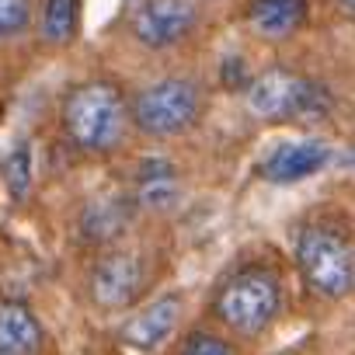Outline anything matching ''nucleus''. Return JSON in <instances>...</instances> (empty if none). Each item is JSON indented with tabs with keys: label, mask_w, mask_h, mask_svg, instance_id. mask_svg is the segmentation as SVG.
Returning <instances> with one entry per match:
<instances>
[{
	"label": "nucleus",
	"mask_w": 355,
	"mask_h": 355,
	"mask_svg": "<svg viewBox=\"0 0 355 355\" xmlns=\"http://www.w3.org/2000/svg\"><path fill=\"white\" fill-rule=\"evenodd\" d=\"M296 265L310 293L345 300L355 286V251L348 234L331 220H313L296 237Z\"/></svg>",
	"instance_id": "nucleus-3"
},
{
	"label": "nucleus",
	"mask_w": 355,
	"mask_h": 355,
	"mask_svg": "<svg viewBox=\"0 0 355 355\" xmlns=\"http://www.w3.org/2000/svg\"><path fill=\"white\" fill-rule=\"evenodd\" d=\"M60 125L73 150L112 153L129 132V101L112 80H84L67 91L60 105Z\"/></svg>",
	"instance_id": "nucleus-1"
},
{
	"label": "nucleus",
	"mask_w": 355,
	"mask_h": 355,
	"mask_svg": "<svg viewBox=\"0 0 355 355\" xmlns=\"http://www.w3.org/2000/svg\"><path fill=\"white\" fill-rule=\"evenodd\" d=\"M150 286V265L139 251L125 248H108L91 275H87V296L101 313H122L139 303V296Z\"/></svg>",
	"instance_id": "nucleus-6"
},
{
	"label": "nucleus",
	"mask_w": 355,
	"mask_h": 355,
	"mask_svg": "<svg viewBox=\"0 0 355 355\" xmlns=\"http://www.w3.org/2000/svg\"><path fill=\"white\" fill-rule=\"evenodd\" d=\"M338 4H341V11H345V15H352V8H355V0H338Z\"/></svg>",
	"instance_id": "nucleus-18"
},
{
	"label": "nucleus",
	"mask_w": 355,
	"mask_h": 355,
	"mask_svg": "<svg viewBox=\"0 0 355 355\" xmlns=\"http://www.w3.org/2000/svg\"><path fill=\"white\" fill-rule=\"evenodd\" d=\"M182 313H185V300L182 293H164V296H153L150 303L143 306H132V313L122 320L119 327V341L136 348V352H153L160 348L174 331L182 324Z\"/></svg>",
	"instance_id": "nucleus-8"
},
{
	"label": "nucleus",
	"mask_w": 355,
	"mask_h": 355,
	"mask_svg": "<svg viewBox=\"0 0 355 355\" xmlns=\"http://www.w3.org/2000/svg\"><path fill=\"white\" fill-rule=\"evenodd\" d=\"M132 213H136V206H132L129 196L91 199V202L84 206V213H80V230H84V237L94 241V244H112V241H119V237L129 230Z\"/></svg>",
	"instance_id": "nucleus-13"
},
{
	"label": "nucleus",
	"mask_w": 355,
	"mask_h": 355,
	"mask_svg": "<svg viewBox=\"0 0 355 355\" xmlns=\"http://www.w3.org/2000/svg\"><path fill=\"white\" fill-rule=\"evenodd\" d=\"M4 185L11 192V199H25L32 189V146L18 143L8 157H4Z\"/></svg>",
	"instance_id": "nucleus-15"
},
{
	"label": "nucleus",
	"mask_w": 355,
	"mask_h": 355,
	"mask_svg": "<svg viewBox=\"0 0 355 355\" xmlns=\"http://www.w3.org/2000/svg\"><path fill=\"white\" fill-rule=\"evenodd\" d=\"M331 160H334V146L327 139H296L268 153V160L261 164V178L272 185H296L320 174Z\"/></svg>",
	"instance_id": "nucleus-10"
},
{
	"label": "nucleus",
	"mask_w": 355,
	"mask_h": 355,
	"mask_svg": "<svg viewBox=\"0 0 355 355\" xmlns=\"http://www.w3.org/2000/svg\"><path fill=\"white\" fill-rule=\"evenodd\" d=\"M199 28V4L196 0H139L129 32L143 49L164 53L182 46Z\"/></svg>",
	"instance_id": "nucleus-7"
},
{
	"label": "nucleus",
	"mask_w": 355,
	"mask_h": 355,
	"mask_svg": "<svg viewBox=\"0 0 355 355\" xmlns=\"http://www.w3.org/2000/svg\"><path fill=\"white\" fill-rule=\"evenodd\" d=\"M32 25V0H0V39H18Z\"/></svg>",
	"instance_id": "nucleus-16"
},
{
	"label": "nucleus",
	"mask_w": 355,
	"mask_h": 355,
	"mask_svg": "<svg viewBox=\"0 0 355 355\" xmlns=\"http://www.w3.org/2000/svg\"><path fill=\"white\" fill-rule=\"evenodd\" d=\"M282 313V279L265 265H244L213 296V317L241 338L265 334Z\"/></svg>",
	"instance_id": "nucleus-2"
},
{
	"label": "nucleus",
	"mask_w": 355,
	"mask_h": 355,
	"mask_svg": "<svg viewBox=\"0 0 355 355\" xmlns=\"http://www.w3.org/2000/svg\"><path fill=\"white\" fill-rule=\"evenodd\" d=\"M77 15H80V0H46L39 32L46 46H67L77 35Z\"/></svg>",
	"instance_id": "nucleus-14"
},
{
	"label": "nucleus",
	"mask_w": 355,
	"mask_h": 355,
	"mask_svg": "<svg viewBox=\"0 0 355 355\" xmlns=\"http://www.w3.org/2000/svg\"><path fill=\"white\" fill-rule=\"evenodd\" d=\"M206 112V91L192 77H160L129 101V125L150 139H174L189 132Z\"/></svg>",
	"instance_id": "nucleus-4"
},
{
	"label": "nucleus",
	"mask_w": 355,
	"mask_h": 355,
	"mask_svg": "<svg viewBox=\"0 0 355 355\" xmlns=\"http://www.w3.org/2000/svg\"><path fill=\"white\" fill-rule=\"evenodd\" d=\"M306 11V0H251L248 25L265 42H286L303 28Z\"/></svg>",
	"instance_id": "nucleus-11"
},
{
	"label": "nucleus",
	"mask_w": 355,
	"mask_h": 355,
	"mask_svg": "<svg viewBox=\"0 0 355 355\" xmlns=\"http://www.w3.org/2000/svg\"><path fill=\"white\" fill-rule=\"evenodd\" d=\"M42 324L28 303H0V355H35L42 348Z\"/></svg>",
	"instance_id": "nucleus-12"
},
{
	"label": "nucleus",
	"mask_w": 355,
	"mask_h": 355,
	"mask_svg": "<svg viewBox=\"0 0 355 355\" xmlns=\"http://www.w3.org/2000/svg\"><path fill=\"white\" fill-rule=\"evenodd\" d=\"M185 196V182H182V171H178L171 160L164 157H146L139 160L136 174H132V206L143 209V213H171L178 209Z\"/></svg>",
	"instance_id": "nucleus-9"
},
{
	"label": "nucleus",
	"mask_w": 355,
	"mask_h": 355,
	"mask_svg": "<svg viewBox=\"0 0 355 355\" xmlns=\"http://www.w3.org/2000/svg\"><path fill=\"white\" fill-rule=\"evenodd\" d=\"M178 355H237V352L220 331H192Z\"/></svg>",
	"instance_id": "nucleus-17"
},
{
	"label": "nucleus",
	"mask_w": 355,
	"mask_h": 355,
	"mask_svg": "<svg viewBox=\"0 0 355 355\" xmlns=\"http://www.w3.org/2000/svg\"><path fill=\"white\" fill-rule=\"evenodd\" d=\"M248 108L265 122H293V119H320L331 108V98L310 77L289 67H268L251 84H244Z\"/></svg>",
	"instance_id": "nucleus-5"
}]
</instances>
